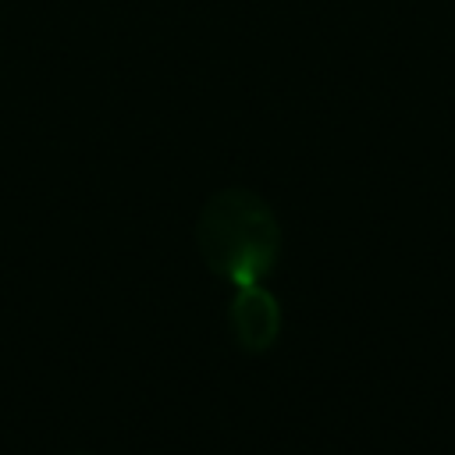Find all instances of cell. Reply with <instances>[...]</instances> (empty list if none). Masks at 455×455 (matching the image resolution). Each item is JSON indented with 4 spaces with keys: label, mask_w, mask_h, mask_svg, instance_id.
Returning a JSON list of instances; mask_svg holds the SVG:
<instances>
[{
    "label": "cell",
    "mask_w": 455,
    "mask_h": 455,
    "mask_svg": "<svg viewBox=\"0 0 455 455\" xmlns=\"http://www.w3.org/2000/svg\"><path fill=\"white\" fill-rule=\"evenodd\" d=\"M228 320H231V334L238 348L245 352H267L281 334V306L259 281L235 284Z\"/></svg>",
    "instance_id": "cell-2"
},
{
    "label": "cell",
    "mask_w": 455,
    "mask_h": 455,
    "mask_svg": "<svg viewBox=\"0 0 455 455\" xmlns=\"http://www.w3.org/2000/svg\"><path fill=\"white\" fill-rule=\"evenodd\" d=\"M75 455H85V451H75Z\"/></svg>",
    "instance_id": "cell-3"
},
{
    "label": "cell",
    "mask_w": 455,
    "mask_h": 455,
    "mask_svg": "<svg viewBox=\"0 0 455 455\" xmlns=\"http://www.w3.org/2000/svg\"><path fill=\"white\" fill-rule=\"evenodd\" d=\"M196 245L217 277L231 284H256L277 263L281 224L263 196L231 185L203 203L196 217Z\"/></svg>",
    "instance_id": "cell-1"
}]
</instances>
